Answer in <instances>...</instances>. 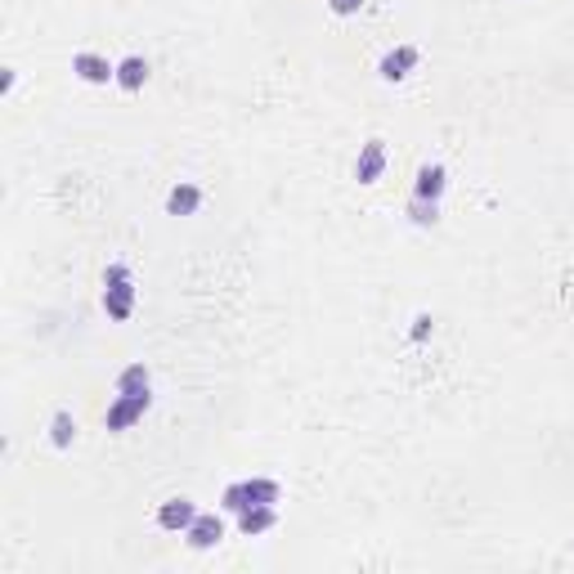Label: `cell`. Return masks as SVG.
I'll return each mask as SVG.
<instances>
[{"instance_id":"cell-5","label":"cell","mask_w":574,"mask_h":574,"mask_svg":"<svg viewBox=\"0 0 574 574\" xmlns=\"http://www.w3.org/2000/svg\"><path fill=\"white\" fill-rule=\"evenodd\" d=\"M72 72L81 77V81H90V86H104V81H117V68L104 59V55H90V50H81L77 59H72Z\"/></svg>"},{"instance_id":"cell-10","label":"cell","mask_w":574,"mask_h":574,"mask_svg":"<svg viewBox=\"0 0 574 574\" xmlns=\"http://www.w3.org/2000/svg\"><path fill=\"white\" fill-rule=\"evenodd\" d=\"M444 184H449L444 166H422V171H418V189H413V198H426V202H435V198L444 193Z\"/></svg>"},{"instance_id":"cell-2","label":"cell","mask_w":574,"mask_h":574,"mask_svg":"<svg viewBox=\"0 0 574 574\" xmlns=\"http://www.w3.org/2000/svg\"><path fill=\"white\" fill-rule=\"evenodd\" d=\"M229 511H242V507H274L278 502V485L274 480H233L220 498Z\"/></svg>"},{"instance_id":"cell-9","label":"cell","mask_w":574,"mask_h":574,"mask_svg":"<svg viewBox=\"0 0 574 574\" xmlns=\"http://www.w3.org/2000/svg\"><path fill=\"white\" fill-rule=\"evenodd\" d=\"M202 207V189L198 184H175L171 193H166V211L171 215H193Z\"/></svg>"},{"instance_id":"cell-1","label":"cell","mask_w":574,"mask_h":574,"mask_svg":"<svg viewBox=\"0 0 574 574\" xmlns=\"http://www.w3.org/2000/svg\"><path fill=\"white\" fill-rule=\"evenodd\" d=\"M104 310H108V319H117V324H126V319H131V310H135L131 269H126L122 260H113V265L104 269Z\"/></svg>"},{"instance_id":"cell-11","label":"cell","mask_w":574,"mask_h":574,"mask_svg":"<svg viewBox=\"0 0 574 574\" xmlns=\"http://www.w3.org/2000/svg\"><path fill=\"white\" fill-rule=\"evenodd\" d=\"M144 81H148V63H144L139 55H131V59L117 63V86H122V90H139Z\"/></svg>"},{"instance_id":"cell-17","label":"cell","mask_w":574,"mask_h":574,"mask_svg":"<svg viewBox=\"0 0 574 574\" xmlns=\"http://www.w3.org/2000/svg\"><path fill=\"white\" fill-rule=\"evenodd\" d=\"M426 333H431V315H418V319H413V342H422Z\"/></svg>"},{"instance_id":"cell-4","label":"cell","mask_w":574,"mask_h":574,"mask_svg":"<svg viewBox=\"0 0 574 574\" xmlns=\"http://www.w3.org/2000/svg\"><path fill=\"white\" fill-rule=\"evenodd\" d=\"M382 171H386V144H382V139H368V144L359 148L355 180H359V184H377V180H382Z\"/></svg>"},{"instance_id":"cell-15","label":"cell","mask_w":574,"mask_h":574,"mask_svg":"<svg viewBox=\"0 0 574 574\" xmlns=\"http://www.w3.org/2000/svg\"><path fill=\"white\" fill-rule=\"evenodd\" d=\"M435 215H440V211H435V202L413 198V220H418V224H435Z\"/></svg>"},{"instance_id":"cell-3","label":"cell","mask_w":574,"mask_h":574,"mask_svg":"<svg viewBox=\"0 0 574 574\" xmlns=\"http://www.w3.org/2000/svg\"><path fill=\"white\" fill-rule=\"evenodd\" d=\"M148 404H153V395H117V404L104 413L108 431H126V426H135V422L148 413Z\"/></svg>"},{"instance_id":"cell-12","label":"cell","mask_w":574,"mask_h":574,"mask_svg":"<svg viewBox=\"0 0 574 574\" xmlns=\"http://www.w3.org/2000/svg\"><path fill=\"white\" fill-rule=\"evenodd\" d=\"M274 525V507H242L238 511V529L251 538V534H265Z\"/></svg>"},{"instance_id":"cell-14","label":"cell","mask_w":574,"mask_h":574,"mask_svg":"<svg viewBox=\"0 0 574 574\" xmlns=\"http://www.w3.org/2000/svg\"><path fill=\"white\" fill-rule=\"evenodd\" d=\"M50 440H55V449H68V444L77 440V422H72V413H55V422H50Z\"/></svg>"},{"instance_id":"cell-7","label":"cell","mask_w":574,"mask_h":574,"mask_svg":"<svg viewBox=\"0 0 574 574\" xmlns=\"http://www.w3.org/2000/svg\"><path fill=\"white\" fill-rule=\"evenodd\" d=\"M184 538H189V547L207 552V547H215L224 538V525H220V516H193V525L184 529Z\"/></svg>"},{"instance_id":"cell-8","label":"cell","mask_w":574,"mask_h":574,"mask_svg":"<svg viewBox=\"0 0 574 574\" xmlns=\"http://www.w3.org/2000/svg\"><path fill=\"white\" fill-rule=\"evenodd\" d=\"M413 68H418V50H413V46H400V50H391V55L382 59V68H377V72H382L386 81H404Z\"/></svg>"},{"instance_id":"cell-16","label":"cell","mask_w":574,"mask_h":574,"mask_svg":"<svg viewBox=\"0 0 574 574\" xmlns=\"http://www.w3.org/2000/svg\"><path fill=\"white\" fill-rule=\"evenodd\" d=\"M328 5H333V14H359V5H364V0H328Z\"/></svg>"},{"instance_id":"cell-6","label":"cell","mask_w":574,"mask_h":574,"mask_svg":"<svg viewBox=\"0 0 574 574\" xmlns=\"http://www.w3.org/2000/svg\"><path fill=\"white\" fill-rule=\"evenodd\" d=\"M193 516H198V511H193V502H189V498H166V502L157 507V525H162V529H171V534H175V529L184 534V529L193 525Z\"/></svg>"},{"instance_id":"cell-13","label":"cell","mask_w":574,"mask_h":574,"mask_svg":"<svg viewBox=\"0 0 574 574\" xmlns=\"http://www.w3.org/2000/svg\"><path fill=\"white\" fill-rule=\"evenodd\" d=\"M117 395H148V368H144V364L122 368V377H117Z\"/></svg>"}]
</instances>
